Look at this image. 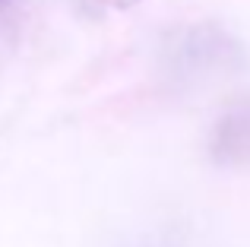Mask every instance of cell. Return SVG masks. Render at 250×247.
Instances as JSON below:
<instances>
[{"label": "cell", "instance_id": "obj_1", "mask_svg": "<svg viewBox=\"0 0 250 247\" xmlns=\"http://www.w3.org/2000/svg\"><path fill=\"white\" fill-rule=\"evenodd\" d=\"M241 63H244L241 41L215 22H196L187 29H177L162 51L165 76L177 86L206 82L219 73L241 67Z\"/></svg>", "mask_w": 250, "mask_h": 247}, {"label": "cell", "instance_id": "obj_2", "mask_svg": "<svg viewBox=\"0 0 250 247\" xmlns=\"http://www.w3.org/2000/svg\"><path fill=\"white\" fill-rule=\"evenodd\" d=\"M209 159L222 168H250V95L234 99L209 130Z\"/></svg>", "mask_w": 250, "mask_h": 247}, {"label": "cell", "instance_id": "obj_3", "mask_svg": "<svg viewBox=\"0 0 250 247\" xmlns=\"http://www.w3.org/2000/svg\"><path fill=\"white\" fill-rule=\"evenodd\" d=\"M102 3H108V6H114V10H127V6H133V3H140V0H102Z\"/></svg>", "mask_w": 250, "mask_h": 247}, {"label": "cell", "instance_id": "obj_4", "mask_svg": "<svg viewBox=\"0 0 250 247\" xmlns=\"http://www.w3.org/2000/svg\"><path fill=\"white\" fill-rule=\"evenodd\" d=\"M0 3H6V0H0Z\"/></svg>", "mask_w": 250, "mask_h": 247}]
</instances>
